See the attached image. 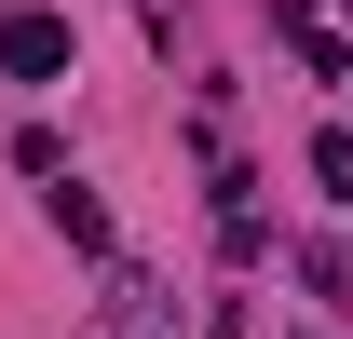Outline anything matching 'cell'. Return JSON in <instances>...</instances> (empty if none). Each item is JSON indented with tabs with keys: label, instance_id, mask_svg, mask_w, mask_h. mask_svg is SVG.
I'll return each instance as SVG.
<instances>
[{
	"label": "cell",
	"instance_id": "cell-1",
	"mask_svg": "<svg viewBox=\"0 0 353 339\" xmlns=\"http://www.w3.org/2000/svg\"><path fill=\"white\" fill-rule=\"evenodd\" d=\"M0 68L14 82H54L68 68V14H0Z\"/></svg>",
	"mask_w": 353,
	"mask_h": 339
},
{
	"label": "cell",
	"instance_id": "cell-2",
	"mask_svg": "<svg viewBox=\"0 0 353 339\" xmlns=\"http://www.w3.org/2000/svg\"><path fill=\"white\" fill-rule=\"evenodd\" d=\"M312 176H326V190L353 204V136H312Z\"/></svg>",
	"mask_w": 353,
	"mask_h": 339
}]
</instances>
